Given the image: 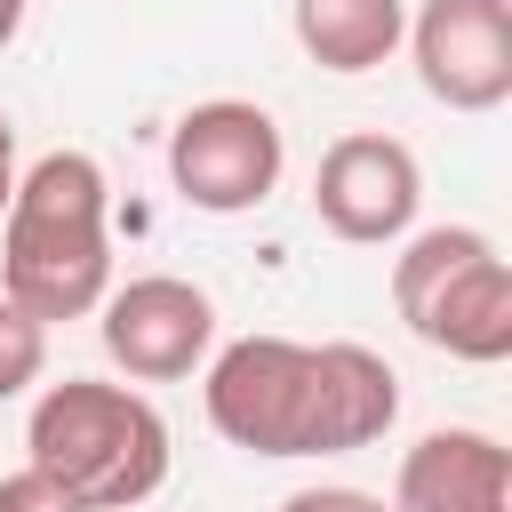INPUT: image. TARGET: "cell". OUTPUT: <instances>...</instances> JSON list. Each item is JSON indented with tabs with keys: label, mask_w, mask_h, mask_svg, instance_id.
<instances>
[{
	"label": "cell",
	"mask_w": 512,
	"mask_h": 512,
	"mask_svg": "<svg viewBox=\"0 0 512 512\" xmlns=\"http://www.w3.org/2000/svg\"><path fill=\"white\" fill-rule=\"evenodd\" d=\"M280 512H392V504L368 496V488H296Z\"/></svg>",
	"instance_id": "obj_13"
},
{
	"label": "cell",
	"mask_w": 512,
	"mask_h": 512,
	"mask_svg": "<svg viewBox=\"0 0 512 512\" xmlns=\"http://www.w3.org/2000/svg\"><path fill=\"white\" fill-rule=\"evenodd\" d=\"M392 512H512V456L496 432L440 424L400 456Z\"/></svg>",
	"instance_id": "obj_9"
},
{
	"label": "cell",
	"mask_w": 512,
	"mask_h": 512,
	"mask_svg": "<svg viewBox=\"0 0 512 512\" xmlns=\"http://www.w3.org/2000/svg\"><path fill=\"white\" fill-rule=\"evenodd\" d=\"M8 192H16V128L0 112V216H8Z\"/></svg>",
	"instance_id": "obj_14"
},
{
	"label": "cell",
	"mask_w": 512,
	"mask_h": 512,
	"mask_svg": "<svg viewBox=\"0 0 512 512\" xmlns=\"http://www.w3.org/2000/svg\"><path fill=\"white\" fill-rule=\"evenodd\" d=\"M24 464L72 488L88 512H136L168 480V416L128 384L64 376L32 400Z\"/></svg>",
	"instance_id": "obj_3"
},
{
	"label": "cell",
	"mask_w": 512,
	"mask_h": 512,
	"mask_svg": "<svg viewBox=\"0 0 512 512\" xmlns=\"http://www.w3.org/2000/svg\"><path fill=\"white\" fill-rule=\"evenodd\" d=\"M408 40V0H296V48L320 72H376Z\"/></svg>",
	"instance_id": "obj_10"
},
{
	"label": "cell",
	"mask_w": 512,
	"mask_h": 512,
	"mask_svg": "<svg viewBox=\"0 0 512 512\" xmlns=\"http://www.w3.org/2000/svg\"><path fill=\"white\" fill-rule=\"evenodd\" d=\"M24 8H32V0H0V48L24 32Z\"/></svg>",
	"instance_id": "obj_15"
},
{
	"label": "cell",
	"mask_w": 512,
	"mask_h": 512,
	"mask_svg": "<svg viewBox=\"0 0 512 512\" xmlns=\"http://www.w3.org/2000/svg\"><path fill=\"white\" fill-rule=\"evenodd\" d=\"M208 424L248 456H344L392 432L400 376L368 344L240 336L208 360Z\"/></svg>",
	"instance_id": "obj_1"
},
{
	"label": "cell",
	"mask_w": 512,
	"mask_h": 512,
	"mask_svg": "<svg viewBox=\"0 0 512 512\" xmlns=\"http://www.w3.org/2000/svg\"><path fill=\"white\" fill-rule=\"evenodd\" d=\"M392 304L448 360H472V368L512 360V264L472 224L416 232L392 264Z\"/></svg>",
	"instance_id": "obj_4"
},
{
	"label": "cell",
	"mask_w": 512,
	"mask_h": 512,
	"mask_svg": "<svg viewBox=\"0 0 512 512\" xmlns=\"http://www.w3.org/2000/svg\"><path fill=\"white\" fill-rule=\"evenodd\" d=\"M96 336L112 352V368H128L136 384H176L208 360L216 344V304L176 280V272H152V280H128V288H104L96 304Z\"/></svg>",
	"instance_id": "obj_7"
},
{
	"label": "cell",
	"mask_w": 512,
	"mask_h": 512,
	"mask_svg": "<svg viewBox=\"0 0 512 512\" xmlns=\"http://www.w3.org/2000/svg\"><path fill=\"white\" fill-rule=\"evenodd\" d=\"M288 168V136L248 96H208L168 128V176L200 216H248L272 200Z\"/></svg>",
	"instance_id": "obj_5"
},
{
	"label": "cell",
	"mask_w": 512,
	"mask_h": 512,
	"mask_svg": "<svg viewBox=\"0 0 512 512\" xmlns=\"http://www.w3.org/2000/svg\"><path fill=\"white\" fill-rule=\"evenodd\" d=\"M408 56L432 104L496 112L512 96V0H424L408 16Z\"/></svg>",
	"instance_id": "obj_6"
},
{
	"label": "cell",
	"mask_w": 512,
	"mask_h": 512,
	"mask_svg": "<svg viewBox=\"0 0 512 512\" xmlns=\"http://www.w3.org/2000/svg\"><path fill=\"white\" fill-rule=\"evenodd\" d=\"M40 368H48V328L0 296V400H16L24 384H40Z\"/></svg>",
	"instance_id": "obj_11"
},
{
	"label": "cell",
	"mask_w": 512,
	"mask_h": 512,
	"mask_svg": "<svg viewBox=\"0 0 512 512\" xmlns=\"http://www.w3.org/2000/svg\"><path fill=\"white\" fill-rule=\"evenodd\" d=\"M0 512H88V504H80L72 488H56L48 472H32V464H24V472H8V480H0Z\"/></svg>",
	"instance_id": "obj_12"
},
{
	"label": "cell",
	"mask_w": 512,
	"mask_h": 512,
	"mask_svg": "<svg viewBox=\"0 0 512 512\" xmlns=\"http://www.w3.org/2000/svg\"><path fill=\"white\" fill-rule=\"evenodd\" d=\"M416 200H424V168L400 136H336L320 152V176H312V208L336 240L352 248H384L416 224Z\"/></svg>",
	"instance_id": "obj_8"
},
{
	"label": "cell",
	"mask_w": 512,
	"mask_h": 512,
	"mask_svg": "<svg viewBox=\"0 0 512 512\" xmlns=\"http://www.w3.org/2000/svg\"><path fill=\"white\" fill-rule=\"evenodd\" d=\"M112 288L104 240V168L88 152H48L16 176L0 216V296L40 328L88 320Z\"/></svg>",
	"instance_id": "obj_2"
}]
</instances>
